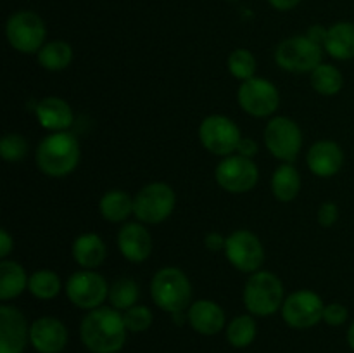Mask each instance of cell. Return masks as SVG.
I'll return each mask as SVG.
<instances>
[{"instance_id":"44dd1931","label":"cell","mask_w":354,"mask_h":353,"mask_svg":"<svg viewBox=\"0 0 354 353\" xmlns=\"http://www.w3.org/2000/svg\"><path fill=\"white\" fill-rule=\"evenodd\" d=\"M71 253L75 262L78 263L82 269L93 270L100 266L106 260L107 248L102 237L93 232H85V234L78 235L71 246Z\"/></svg>"},{"instance_id":"4fadbf2b","label":"cell","mask_w":354,"mask_h":353,"mask_svg":"<svg viewBox=\"0 0 354 353\" xmlns=\"http://www.w3.org/2000/svg\"><path fill=\"white\" fill-rule=\"evenodd\" d=\"M216 183L230 194H244L256 187L259 170L252 159L241 154H230L218 163L214 170Z\"/></svg>"},{"instance_id":"e575fe53","label":"cell","mask_w":354,"mask_h":353,"mask_svg":"<svg viewBox=\"0 0 354 353\" xmlns=\"http://www.w3.org/2000/svg\"><path fill=\"white\" fill-rule=\"evenodd\" d=\"M317 218H318V224H320L322 227H332V225H335L339 220L337 204L332 203V201L324 203L320 208H318Z\"/></svg>"},{"instance_id":"9a60e30c","label":"cell","mask_w":354,"mask_h":353,"mask_svg":"<svg viewBox=\"0 0 354 353\" xmlns=\"http://www.w3.org/2000/svg\"><path fill=\"white\" fill-rule=\"evenodd\" d=\"M30 343V325L23 311L10 305L0 307V353H23Z\"/></svg>"},{"instance_id":"d590c367","label":"cell","mask_w":354,"mask_h":353,"mask_svg":"<svg viewBox=\"0 0 354 353\" xmlns=\"http://www.w3.org/2000/svg\"><path fill=\"white\" fill-rule=\"evenodd\" d=\"M258 142L254 141V138H248V137H242L241 142H239L237 145V154L244 156V158H249L252 159L256 154H258Z\"/></svg>"},{"instance_id":"cb8c5ba5","label":"cell","mask_w":354,"mask_h":353,"mask_svg":"<svg viewBox=\"0 0 354 353\" xmlns=\"http://www.w3.org/2000/svg\"><path fill=\"white\" fill-rule=\"evenodd\" d=\"M26 270L12 260H2L0 263V300L9 301L19 296L24 289H28Z\"/></svg>"},{"instance_id":"5b68a950","label":"cell","mask_w":354,"mask_h":353,"mask_svg":"<svg viewBox=\"0 0 354 353\" xmlns=\"http://www.w3.org/2000/svg\"><path fill=\"white\" fill-rule=\"evenodd\" d=\"M6 37L10 47L21 54H37L45 45L47 28L33 10H17L6 23Z\"/></svg>"},{"instance_id":"ffe728a7","label":"cell","mask_w":354,"mask_h":353,"mask_svg":"<svg viewBox=\"0 0 354 353\" xmlns=\"http://www.w3.org/2000/svg\"><path fill=\"white\" fill-rule=\"evenodd\" d=\"M35 114L41 128L48 132H66L75 121L71 106L61 97H44L35 107Z\"/></svg>"},{"instance_id":"7c38bea8","label":"cell","mask_w":354,"mask_h":353,"mask_svg":"<svg viewBox=\"0 0 354 353\" xmlns=\"http://www.w3.org/2000/svg\"><path fill=\"white\" fill-rule=\"evenodd\" d=\"M239 106L254 118L272 116L280 106L279 89L270 80L252 76L241 83L237 92Z\"/></svg>"},{"instance_id":"83f0119b","label":"cell","mask_w":354,"mask_h":353,"mask_svg":"<svg viewBox=\"0 0 354 353\" xmlns=\"http://www.w3.org/2000/svg\"><path fill=\"white\" fill-rule=\"evenodd\" d=\"M225 334H227V341L230 343V346L248 348L254 343L256 336H258V325H256L254 317L248 314L232 318L225 329Z\"/></svg>"},{"instance_id":"d4e9b609","label":"cell","mask_w":354,"mask_h":353,"mask_svg":"<svg viewBox=\"0 0 354 353\" xmlns=\"http://www.w3.org/2000/svg\"><path fill=\"white\" fill-rule=\"evenodd\" d=\"M301 190V175L292 163H283L272 175V192L282 203L296 199Z\"/></svg>"},{"instance_id":"277c9868","label":"cell","mask_w":354,"mask_h":353,"mask_svg":"<svg viewBox=\"0 0 354 353\" xmlns=\"http://www.w3.org/2000/svg\"><path fill=\"white\" fill-rule=\"evenodd\" d=\"M151 296L161 310L176 314L187 310L192 305V284L183 270L176 266H165L152 277Z\"/></svg>"},{"instance_id":"8fae6325","label":"cell","mask_w":354,"mask_h":353,"mask_svg":"<svg viewBox=\"0 0 354 353\" xmlns=\"http://www.w3.org/2000/svg\"><path fill=\"white\" fill-rule=\"evenodd\" d=\"M199 138L203 147L211 154L227 158L237 151L242 135L235 121H232L230 118L223 114H211L201 121Z\"/></svg>"},{"instance_id":"9c48e42d","label":"cell","mask_w":354,"mask_h":353,"mask_svg":"<svg viewBox=\"0 0 354 353\" xmlns=\"http://www.w3.org/2000/svg\"><path fill=\"white\" fill-rule=\"evenodd\" d=\"M109 284L95 270H78L66 282V296L82 310H95L109 298Z\"/></svg>"},{"instance_id":"ba28073f","label":"cell","mask_w":354,"mask_h":353,"mask_svg":"<svg viewBox=\"0 0 354 353\" xmlns=\"http://www.w3.org/2000/svg\"><path fill=\"white\" fill-rule=\"evenodd\" d=\"M265 145L273 158L292 163L303 147L299 125L287 116H275L265 127Z\"/></svg>"},{"instance_id":"ac0fdd59","label":"cell","mask_w":354,"mask_h":353,"mask_svg":"<svg viewBox=\"0 0 354 353\" xmlns=\"http://www.w3.org/2000/svg\"><path fill=\"white\" fill-rule=\"evenodd\" d=\"M120 253L131 263H144L152 253V237L142 221H130L118 234Z\"/></svg>"},{"instance_id":"d6986e66","label":"cell","mask_w":354,"mask_h":353,"mask_svg":"<svg viewBox=\"0 0 354 353\" xmlns=\"http://www.w3.org/2000/svg\"><path fill=\"white\" fill-rule=\"evenodd\" d=\"M187 324L203 336H216L225 329V311L216 301L197 300L187 308Z\"/></svg>"},{"instance_id":"8d00e7d4","label":"cell","mask_w":354,"mask_h":353,"mask_svg":"<svg viewBox=\"0 0 354 353\" xmlns=\"http://www.w3.org/2000/svg\"><path fill=\"white\" fill-rule=\"evenodd\" d=\"M204 244L209 251H225V244H227V237L220 234V232H209V234L204 237Z\"/></svg>"},{"instance_id":"52a82bcc","label":"cell","mask_w":354,"mask_h":353,"mask_svg":"<svg viewBox=\"0 0 354 353\" xmlns=\"http://www.w3.org/2000/svg\"><path fill=\"white\" fill-rule=\"evenodd\" d=\"M322 47L306 35L286 38L275 51L277 64L289 73H311L322 64Z\"/></svg>"},{"instance_id":"484cf974","label":"cell","mask_w":354,"mask_h":353,"mask_svg":"<svg viewBox=\"0 0 354 353\" xmlns=\"http://www.w3.org/2000/svg\"><path fill=\"white\" fill-rule=\"evenodd\" d=\"M38 64L52 73L62 71L73 61V47L64 40L45 42L44 47L37 52Z\"/></svg>"},{"instance_id":"836d02e7","label":"cell","mask_w":354,"mask_h":353,"mask_svg":"<svg viewBox=\"0 0 354 353\" xmlns=\"http://www.w3.org/2000/svg\"><path fill=\"white\" fill-rule=\"evenodd\" d=\"M348 317H349V311L348 308H346V305L337 303V301L325 305L324 322L327 325H330V327H341V325L346 324Z\"/></svg>"},{"instance_id":"f1b7e54d","label":"cell","mask_w":354,"mask_h":353,"mask_svg":"<svg viewBox=\"0 0 354 353\" xmlns=\"http://www.w3.org/2000/svg\"><path fill=\"white\" fill-rule=\"evenodd\" d=\"M61 279H59V275L54 270H35L30 275V280H28V291H30L37 300H54V298L61 293Z\"/></svg>"},{"instance_id":"7a4b0ae2","label":"cell","mask_w":354,"mask_h":353,"mask_svg":"<svg viewBox=\"0 0 354 353\" xmlns=\"http://www.w3.org/2000/svg\"><path fill=\"white\" fill-rule=\"evenodd\" d=\"M80 156L82 149L75 135L69 132H52L38 144L35 159L41 173L54 179H62L75 172Z\"/></svg>"},{"instance_id":"e0dca14e","label":"cell","mask_w":354,"mask_h":353,"mask_svg":"<svg viewBox=\"0 0 354 353\" xmlns=\"http://www.w3.org/2000/svg\"><path fill=\"white\" fill-rule=\"evenodd\" d=\"M306 163L313 175L328 179L341 172L344 165V151L334 141H318L308 149Z\"/></svg>"},{"instance_id":"6da1fadb","label":"cell","mask_w":354,"mask_h":353,"mask_svg":"<svg viewBox=\"0 0 354 353\" xmlns=\"http://www.w3.org/2000/svg\"><path fill=\"white\" fill-rule=\"evenodd\" d=\"M127 338L123 314L113 307L90 310L80 324V339L90 353H120Z\"/></svg>"},{"instance_id":"7402d4cb","label":"cell","mask_w":354,"mask_h":353,"mask_svg":"<svg viewBox=\"0 0 354 353\" xmlns=\"http://www.w3.org/2000/svg\"><path fill=\"white\" fill-rule=\"evenodd\" d=\"M325 52L337 61H348L354 57V23L339 21L328 28Z\"/></svg>"},{"instance_id":"d6a6232c","label":"cell","mask_w":354,"mask_h":353,"mask_svg":"<svg viewBox=\"0 0 354 353\" xmlns=\"http://www.w3.org/2000/svg\"><path fill=\"white\" fill-rule=\"evenodd\" d=\"M123 317L128 332H145L154 322V315H152L151 308L138 303L135 307L128 308L127 311H123Z\"/></svg>"},{"instance_id":"f546056e","label":"cell","mask_w":354,"mask_h":353,"mask_svg":"<svg viewBox=\"0 0 354 353\" xmlns=\"http://www.w3.org/2000/svg\"><path fill=\"white\" fill-rule=\"evenodd\" d=\"M140 296V287L130 277H121L114 280L109 287V303L111 307L120 311H127L128 308L135 307Z\"/></svg>"},{"instance_id":"ab89813d","label":"cell","mask_w":354,"mask_h":353,"mask_svg":"<svg viewBox=\"0 0 354 353\" xmlns=\"http://www.w3.org/2000/svg\"><path fill=\"white\" fill-rule=\"evenodd\" d=\"M301 2H303V0H268V3L273 7V9L282 10V12L296 9Z\"/></svg>"},{"instance_id":"f35d334b","label":"cell","mask_w":354,"mask_h":353,"mask_svg":"<svg viewBox=\"0 0 354 353\" xmlns=\"http://www.w3.org/2000/svg\"><path fill=\"white\" fill-rule=\"evenodd\" d=\"M14 249V239L10 237L9 232L6 228L0 230V258L7 260V256L10 255V251Z\"/></svg>"},{"instance_id":"4dcf8cb0","label":"cell","mask_w":354,"mask_h":353,"mask_svg":"<svg viewBox=\"0 0 354 353\" xmlns=\"http://www.w3.org/2000/svg\"><path fill=\"white\" fill-rule=\"evenodd\" d=\"M228 71L234 78L245 82V80L256 76V57L252 55L251 51L248 48H235L230 55H228Z\"/></svg>"},{"instance_id":"603a6c76","label":"cell","mask_w":354,"mask_h":353,"mask_svg":"<svg viewBox=\"0 0 354 353\" xmlns=\"http://www.w3.org/2000/svg\"><path fill=\"white\" fill-rule=\"evenodd\" d=\"M99 211L104 220L111 224H121L133 215V197L120 189L107 190L99 201Z\"/></svg>"},{"instance_id":"3957f363","label":"cell","mask_w":354,"mask_h":353,"mask_svg":"<svg viewBox=\"0 0 354 353\" xmlns=\"http://www.w3.org/2000/svg\"><path fill=\"white\" fill-rule=\"evenodd\" d=\"M283 300V284L275 273L258 270L249 275L242 293V301L249 314L256 317H270L282 308Z\"/></svg>"},{"instance_id":"4316f807","label":"cell","mask_w":354,"mask_h":353,"mask_svg":"<svg viewBox=\"0 0 354 353\" xmlns=\"http://www.w3.org/2000/svg\"><path fill=\"white\" fill-rule=\"evenodd\" d=\"M310 82L315 92L325 97H332L337 96L342 90V87H344V76H342V73L335 66L324 64L322 62L318 68H315L311 71Z\"/></svg>"},{"instance_id":"60d3db41","label":"cell","mask_w":354,"mask_h":353,"mask_svg":"<svg viewBox=\"0 0 354 353\" xmlns=\"http://www.w3.org/2000/svg\"><path fill=\"white\" fill-rule=\"evenodd\" d=\"M346 341H348L349 348L354 352V322L348 327V332H346Z\"/></svg>"},{"instance_id":"5bb4252c","label":"cell","mask_w":354,"mask_h":353,"mask_svg":"<svg viewBox=\"0 0 354 353\" xmlns=\"http://www.w3.org/2000/svg\"><path fill=\"white\" fill-rule=\"evenodd\" d=\"M225 255L232 266L245 273H254L261 270L265 262V248L258 235L251 230H234L227 237Z\"/></svg>"},{"instance_id":"30bf717a","label":"cell","mask_w":354,"mask_h":353,"mask_svg":"<svg viewBox=\"0 0 354 353\" xmlns=\"http://www.w3.org/2000/svg\"><path fill=\"white\" fill-rule=\"evenodd\" d=\"M325 303L320 294L310 289L294 291L283 300L282 318L292 329H311L324 320Z\"/></svg>"},{"instance_id":"2e32d148","label":"cell","mask_w":354,"mask_h":353,"mask_svg":"<svg viewBox=\"0 0 354 353\" xmlns=\"http://www.w3.org/2000/svg\"><path fill=\"white\" fill-rule=\"evenodd\" d=\"M68 329L55 317L37 318L30 324V345L38 353H61L68 346Z\"/></svg>"},{"instance_id":"74e56055","label":"cell","mask_w":354,"mask_h":353,"mask_svg":"<svg viewBox=\"0 0 354 353\" xmlns=\"http://www.w3.org/2000/svg\"><path fill=\"white\" fill-rule=\"evenodd\" d=\"M327 35H328V28L322 26V24H313V26L308 30L306 37L310 38L311 42H315V44L320 45V47L324 48L325 40H327Z\"/></svg>"},{"instance_id":"8992f818","label":"cell","mask_w":354,"mask_h":353,"mask_svg":"<svg viewBox=\"0 0 354 353\" xmlns=\"http://www.w3.org/2000/svg\"><path fill=\"white\" fill-rule=\"evenodd\" d=\"M176 204V194L168 183L152 182L142 187L133 197V215L138 221L158 225L171 217Z\"/></svg>"},{"instance_id":"1f68e13d","label":"cell","mask_w":354,"mask_h":353,"mask_svg":"<svg viewBox=\"0 0 354 353\" xmlns=\"http://www.w3.org/2000/svg\"><path fill=\"white\" fill-rule=\"evenodd\" d=\"M28 149L30 144L21 134H6L0 141V154L9 163L23 161L28 154Z\"/></svg>"}]
</instances>
